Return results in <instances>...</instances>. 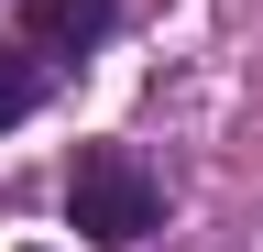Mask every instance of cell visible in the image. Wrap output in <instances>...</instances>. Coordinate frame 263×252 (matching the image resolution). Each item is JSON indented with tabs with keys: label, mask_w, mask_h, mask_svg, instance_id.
<instances>
[{
	"label": "cell",
	"mask_w": 263,
	"mask_h": 252,
	"mask_svg": "<svg viewBox=\"0 0 263 252\" xmlns=\"http://www.w3.org/2000/svg\"><path fill=\"white\" fill-rule=\"evenodd\" d=\"M22 33H33V55H88L110 33V0H22Z\"/></svg>",
	"instance_id": "2"
},
{
	"label": "cell",
	"mask_w": 263,
	"mask_h": 252,
	"mask_svg": "<svg viewBox=\"0 0 263 252\" xmlns=\"http://www.w3.org/2000/svg\"><path fill=\"white\" fill-rule=\"evenodd\" d=\"M66 219H77L88 241H143V230H164V186H154V165L132 143H88L77 165H66Z\"/></svg>",
	"instance_id": "1"
},
{
	"label": "cell",
	"mask_w": 263,
	"mask_h": 252,
	"mask_svg": "<svg viewBox=\"0 0 263 252\" xmlns=\"http://www.w3.org/2000/svg\"><path fill=\"white\" fill-rule=\"evenodd\" d=\"M33 110H44V55H33V44H0V132L33 121Z\"/></svg>",
	"instance_id": "3"
}]
</instances>
